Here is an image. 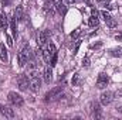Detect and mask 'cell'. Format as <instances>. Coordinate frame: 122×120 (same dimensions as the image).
<instances>
[{"label":"cell","instance_id":"1","mask_svg":"<svg viewBox=\"0 0 122 120\" xmlns=\"http://www.w3.org/2000/svg\"><path fill=\"white\" fill-rule=\"evenodd\" d=\"M57 54V50H56V47H54V44H48V45H44V48H43V58L44 61L47 62V64H50L51 60H53V57Z\"/></svg>","mask_w":122,"mask_h":120},{"label":"cell","instance_id":"2","mask_svg":"<svg viewBox=\"0 0 122 120\" xmlns=\"http://www.w3.org/2000/svg\"><path fill=\"white\" fill-rule=\"evenodd\" d=\"M7 100H9V103L13 105V106H21V105L24 103V99L21 97V95H19V93H16V92H10V93L7 95Z\"/></svg>","mask_w":122,"mask_h":120},{"label":"cell","instance_id":"3","mask_svg":"<svg viewBox=\"0 0 122 120\" xmlns=\"http://www.w3.org/2000/svg\"><path fill=\"white\" fill-rule=\"evenodd\" d=\"M29 58H30V47L26 45V47L20 51V54H19V65H20V66H24V65L27 64Z\"/></svg>","mask_w":122,"mask_h":120},{"label":"cell","instance_id":"4","mask_svg":"<svg viewBox=\"0 0 122 120\" xmlns=\"http://www.w3.org/2000/svg\"><path fill=\"white\" fill-rule=\"evenodd\" d=\"M114 93L112 92H109V90H107V92H102L101 93V96H99V102L104 105V106H108L109 103H112V100H114Z\"/></svg>","mask_w":122,"mask_h":120},{"label":"cell","instance_id":"5","mask_svg":"<svg viewBox=\"0 0 122 120\" xmlns=\"http://www.w3.org/2000/svg\"><path fill=\"white\" fill-rule=\"evenodd\" d=\"M108 83H109V78H108V75H105V74H99V75H98V79H97V88H98V89H104V88L108 86Z\"/></svg>","mask_w":122,"mask_h":120},{"label":"cell","instance_id":"6","mask_svg":"<svg viewBox=\"0 0 122 120\" xmlns=\"http://www.w3.org/2000/svg\"><path fill=\"white\" fill-rule=\"evenodd\" d=\"M29 78L26 75H19L17 76V86L20 90H27L29 89Z\"/></svg>","mask_w":122,"mask_h":120},{"label":"cell","instance_id":"7","mask_svg":"<svg viewBox=\"0 0 122 120\" xmlns=\"http://www.w3.org/2000/svg\"><path fill=\"white\" fill-rule=\"evenodd\" d=\"M56 9H57V4L53 1V0H46V4H44V11L47 16H53L56 13Z\"/></svg>","mask_w":122,"mask_h":120},{"label":"cell","instance_id":"8","mask_svg":"<svg viewBox=\"0 0 122 120\" xmlns=\"http://www.w3.org/2000/svg\"><path fill=\"white\" fill-rule=\"evenodd\" d=\"M101 16L104 17V20H105V23H107V26L108 27H111V28H114V27H117V21L111 17V14L108 13V11H101Z\"/></svg>","mask_w":122,"mask_h":120},{"label":"cell","instance_id":"9","mask_svg":"<svg viewBox=\"0 0 122 120\" xmlns=\"http://www.w3.org/2000/svg\"><path fill=\"white\" fill-rule=\"evenodd\" d=\"M61 92H62V86H56L54 89H51L50 92L46 93V100L48 102V100H51L54 97H58V95H60Z\"/></svg>","mask_w":122,"mask_h":120},{"label":"cell","instance_id":"10","mask_svg":"<svg viewBox=\"0 0 122 120\" xmlns=\"http://www.w3.org/2000/svg\"><path fill=\"white\" fill-rule=\"evenodd\" d=\"M29 82H30V83H29V88H30L33 92H38V90H40V88H41V81H40L38 76L29 79Z\"/></svg>","mask_w":122,"mask_h":120},{"label":"cell","instance_id":"11","mask_svg":"<svg viewBox=\"0 0 122 120\" xmlns=\"http://www.w3.org/2000/svg\"><path fill=\"white\" fill-rule=\"evenodd\" d=\"M48 41V35H47V31H40L37 34V44L38 47H44Z\"/></svg>","mask_w":122,"mask_h":120},{"label":"cell","instance_id":"12","mask_svg":"<svg viewBox=\"0 0 122 120\" xmlns=\"http://www.w3.org/2000/svg\"><path fill=\"white\" fill-rule=\"evenodd\" d=\"M98 10L97 9H92L91 10V17H90V21H88V24L91 26V27H97L98 26Z\"/></svg>","mask_w":122,"mask_h":120},{"label":"cell","instance_id":"13","mask_svg":"<svg viewBox=\"0 0 122 120\" xmlns=\"http://www.w3.org/2000/svg\"><path fill=\"white\" fill-rule=\"evenodd\" d=\"M14 17H16L17 21H23V20H24V9H23L21 6H17V7H16Z\"/></svg>","mask_w":122,"mask_h":120},{"label":"cell","instance_id":"14","mask_svg":"<svg viewBox=\"0 0 122 120\" xmlns=\"http://www.w3.org/2000/svg\"><path fill=\"white\" fill-rule=\"evenodd\" d=\"M43 76H44V82H46V83H50V82H51V79H53V71H51L50 66H46Z\"/></svg>","mask_w":122,"mask_h":120},{"label":"cell","instance_id":"15","mask_svg":"<svg viewBox=\"0 0 122 120\" xmlns=\"http://www.w3.org/2000/svg\"><path fill=\"white\" fill-rule=\"evenodd\" d=\"M0 60L3 62H7L9 61V57H7V50L4 47V44H0Z\"/></svg>","mask_w":122,"mask_h":120},{"label":"cell","instance_id":"16","mask_svg":"<svg viewBox=\"0 0 122 120\" xmlns=\"http://www.w3.org/2000/svg\"><path fill=\"white\" fill-rule=\"evenodd\" d=\"M10 27H11V31H13V35L17 37V20H16L14 16H13V18H10Z\"/></svg>","mask_w":122,"mask_h":120},{"label":"cell","instance_id":"17","mask_svg":"<svg viewBox=\"0 0 122 120\" xmlns=\"http://www.w3.org/2000/svg\"><path fill=\"white\" fill-rule=\"evenodd\" d=\"M3 116H4V117H9V119H13V117H14V112H13V109L4 106V109H3Z\"/></svg>","mask_w":122,"mask_h":120},{"label":"cell","instance_id":"18","mask_svg":"<svg viewBox=\"0 0 122 120\" xmlns=\"http://www.w3.org/2000/svg\"><path fill=\"white\" fill-rule=\"evenodd\" d=\"M92 109H94V117H97V119H99L102 115H101V109H99V105L98 103H94L92 105Z\"/></svg>","mask_w":122,"mask_h":120},{"label":"cell","instance_id":"19","mask_svg":"<svg viewBox=\"0 0 122 120\" xmlns=\"http://www.w3.org/2000/svg\"><path fill=\"white\" fill-rule=\"evenodd\" d=\"M0 26H1L3 30H7V16L6 14H1V17H0Z\"/></svg>","mask_w":122,"mask_h":120},{"label":"cell","instance_id":"20","mask_svg":"<svg viewBox=\"0 0 122 120\" xmlns=\"http://www.w3.org/2000/svg\"><path fill=\"white\" fill-rule=\"evenodd\" d=\"M111 55H112V57H122V47H118V48L111 50Z\"/></svg>","mask_w":122,"mask_h":120},{"label":"cell","instance_id":"21","mask_svg":"<svg viewBox=\"0 0 122 120\" xmlns=\"http://www.w3.org/2000/svg\"><path fill=\"white\" fill-rule=\"evenodd\" d=\"M57 11H58V13H61V14H65L67 9H65V4H64V3H62V4H61V3H58V4H57Z\"/></svg>","mask_w":122,"mask_h":120},{"label":"cell","instance_id":"22","mask_svg":"<svg viewBox=\"0 0 122 120\" xmlns=\"http://www.w3.org/2000/svg\"><path fill=\"white\" fill-rule=\"evenodd\" d=\"M80 34H81V28H77L74 32H71V38H77Z\"/></svg>","mask_w":122,"mask_h":120},{"label":"cell","instance_id":"23","mask_svg":"<svg viewBox=\"0 0 122 120\" xmlns=\"http://www.w3.org/2000/svg\"><path fill=\"white\" fill-rule=\"evenodd\" d=\"M80 44H81V41L78 40V41H77V44H75V47H74V52H72V54H77V52H78V48H80Z\"/></svg>","mask_w":122,"mask_h":120},{"label":"cell","instance_id":"24","mask_svg":"<svg viewBox=\"0 0 122 120\" xmlns=\"http://www.w3.org/2000/svg\"><path fill=\"white\" fill-rule=\"evenodd\" d=\"M62 3H64L65 6H71V4L75 3V0H62Z\"/></svg>","mask_w":122,"mask_h":120},{"label":"cell","instance_id":"25","mask_svg":"<svg viewBox=\"0 0 122 120\" xmlns=\"http://www.w3.org/2000/svg\"><path fill=\"white\" fill-rule=\"evenodd\" d=\"M1 4H3V7L10 6V4H11V0H1Z\"/></svg>","mask_w":122,"mask_h":120},{"label":"cell","instance_id":"26","mask_svg":"<svg viewBox=\"0 0 122 120\" xmlns=\"http://www.w3.org/2000/svg\"><path fill=\"white\" fill-rule=\"evenodd\" d=\"M102 45V42H97V44H92L91 45V50H97V48H99Z\"/></svg>","mask_w":122,"mask_h":120},{"label":"cell","instance_id":"27","mask_svg":"<svg viewBox=\"0 0 122 120\" xmlns=\"http://www.w3.org/2000/svg\"><path fill=\"white\" fill-rule=\"evenodd\" d=\"M6 38H7V44H9L10 47H13V40H11V37H10V35H6Z\"/></svg>","mask_w":122,"mask_h":120},{"label":"cell","instance_id":"28","mask_svg":"<svg viewBox=\"0 0 122 120\" xmlns=\"http://www.w3.org/2000/svg\"><path fill=\"white\" fill-rule=\"evenodd\" d=\"M78 76H80L78 74L74 75V78H72V85H77V82H78Z\"/></svg>","mask_w":122,"mask_h":120},{"label":"cell","instance_id":"29","mask_svg":"<svg viewBox=\"0 0 122 120\" xmlns=\"http://www.w3.org/2000/svg\"><path fill=\"white\" fill-rule=\"evenodd\" d=\"M82 65H84V66H90V60H88V58H84V60H82Z\"/></svg>","mask_w":122,"mask_h":120},{"label":"cell","instance_id":"30","mask_svg":"<svg viewBox=\"0 0 122 120\" xmlns=\"http://www.w3.org/2000/svg\"><path fill=\"white\" fill-rule=\"evenodd\" d=\"M115 40H117V41H122V32H119V34L115 35Z\"/></svg>","mask_w":122,"mask_h":120},{"label":"cell","instance_id":"31","mask_svg":"<svg viewBox=\"0 0 122 120\" xmlns=\"http://www.w3.org/2000/svg\"><path fill=\"white\" fill-rule=\"evenodd\" d=\"M3 109H4V106H3V105H0V115H1V116H3Z\"/></svg>","mask_w":122,"mask_h":120},{"label":"cell","instance_id":"32","mask_svg":"<svg viewBox=\"0 0 122 120\" xmlns=\"http://www.w3.org/2000/svg\"><path fill=\"white\" fill-rule=\"evenodd\" d=\"M117 95H118L119 97H122V89H119V90H118V92H117Z\"/></svg>","mask_w":122,"mask_h":120},{"label":"cell","instance_id":"33","mask_svg":"<svg viewBox=\"0 0 122 120\" xmlns=\"http://www.w3.org/2000/svg\"><path fill=\"white\" fill-rule=\"evenodd\" d=\"M1 14H3V13H1V11H0V17H1Z\"/></svg>","mask_w":122,"mask_h":120}]
</instances>
